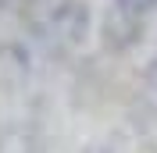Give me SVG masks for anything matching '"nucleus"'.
Returning <instances> with one entry per match:
<instances>
[{"instance_id": "1", "label": "nucleus", "mask_w": 157, "mask_h": 153, "mask_svg": "<svg viewBox=\"0 0 157 153\" xmlns=\"http://www.w3.org/2000/svg\"><path fill=\"white\" fill-rule=\"evenodd\" d=\"M157 0H114L107 11V21H104V36H107V47L125 50L132 47L143 32V21L154 11Z\"/></svg>"}]
</instances>
